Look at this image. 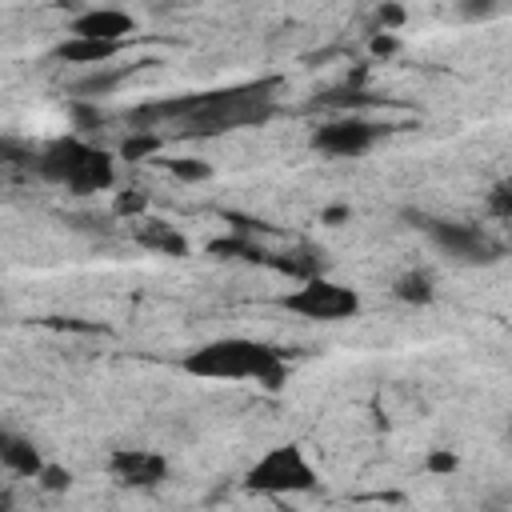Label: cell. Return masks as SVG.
<instances>
[{
    "mask_svg": "<svg viewBox=\"0 0 512 512\" xmlns=\"http://www.w3.org/2000/svg\"><path fill=\"white\" fill-rule=\"evenodd\" d=\"M276 88H280V76H264V80L228 84L212 92L152 100L128 112V132H156L160 124H172L180 140H200V136H224L236 128H260L276 112Z\"/></svg>",
    "mask_w": 512,
    "mask_h": 512,
    "instance_id": "6da1fadb",
    "label": "cell"
},
{
    "mask_svg": "<svg viewBox=\"0 0 512 512\" xmlns=\"http://www.w3.org/2000/svg\"><path fill=\"white\" fill-rule=\"evenodd\" d=\"M184 372L204 376V380H256L268 392H276L288 380L284 356L272 344L248 340V336H220V340L192 348L184 356Z\"/></svg>",
    "mask_w": 512,
    "mask_h": 512,
    "instance_id": "7a4b0ae2",
    "label": "cell"
},
{
    "mask_svg": "<svg viewBox=\"0 0 512 512\" xmlns=\"http://www.w3.org/2000/svg\"><path fill=\"white\" fill-rule=\"evenodd\" d=\"M32 172L48 184H60L76 196H92V192H104L116 184V160L112 152L80 140V136H60L52 144H44L36 152V164Z\"/></svg>",
    "mask_w": 512,
    "mask_h": 512,
    "instance_id": "3957f363",
    "label": "cell"
},
{
    "mask_svg": "<svg viewBox=\"0 0 512 512\" xmlns=\"http://www.w3.org/2000/svg\"><path fill=\"white\" fill-rule=\"evenodd\" d=\"M316 484L320 476L308 464L300 444H276L244 472V488L264 496H300V492H312Z\"/></svg>",
    "mask_w": 512,
    "mask_h": 512,
    "instance_id": "277c9868",
    "label": "cell"
},
{
    "mask_svg": "<svg viewBox=\"0 0 512 512\" xmlns=\"http://www.w3.org/2000/svg\"><path fill=\"white\" fill-rule=\"evenodd\" d=\"M288 312L304 316V320H320V324H336V320H352L360 312V292L348 284H336L328 276H316L308 284H300L296 292H288L280 300Z\"/></svg>",
    "mask_w": 512,
    "mask_h": 512,
    "instance_id": "5b68a950",
    "label": "cell"
},
{
    "mask_svg": "<svg viewBox=\"0 0 512 512\" xmlns=\"http://www.w3.org/2000/svg\"><path fill=\"white\" fill-rule=\"evenodd\" d=\"M380 136H384V128H380L376 120H364V116H356V112H344V116H336V120L316 124L312 136H308V144H312L316 152H324V156L348 160V156H364Z\"/></svg>",
    "mask_w": 512,
    "mask_h": 512,
    "instance_id": "8992f818",
    "label": "cell"
},
{
    "mask_svg": "<svg viewBox=\"0 0 512 512\" xmlns=\"http://www.w3.org/2000/svg\"><path fill=\"white\" fill-rule=\"evenodd\" d=\"M424 232L456 264H496L500 260V244L488 232H480L476 224H464V220H424Z\"/></svg>",
    "mask_w": 512,
    "mask_h": 512,
    "instance_id": "52a82bcc",
    "label": "cell"
},
{
    "mask_svg": "<svg viewBox=\"0 0 512 512\" xmlns=\"http://www.w3.org/2000/svg\"><path fill=\"white\" fill-rule=\"evenodd\" d=\"M108 472L120 488H156L168 480V460L152 448H116L108 456Z\"/></svg>",
    "mask_w": 512,
    "mask_h": 512,
    "instance_id": "ba28073f",
    "label": "cell"
},
{
    "mask_svg": "<svg viewBox=\"0 0 512 512\" xmlns=\"http://www.w3.org/2000/svg\"><path fill=\"white\" fill-rule=\"evenodd\" d=\"M128 32H136V16L124 8H84L68 20V36H84V40L124 44Z\"/></svg>",
    "mask_w": 512,
    "mask_h": 512,
    "instance_id": "9c48e42d",
    "label": "cell"
},
{
    "mask_svg": "<svg viewBox=\"0 0 512 512\" xmlns=\"http://www.w3.org/2000/svg\"><path fill=\"white\" fill-rule=\"evenodd\" d=\"M0 464L12 472V476H24V480H40V472H44V456H40V448L28 440V436H20V432H0Z\"/></svg>",
    "mask_w": 512,
    "mask_h": 512,
    "instance_id": "30bf717a",
    "label": "cell"
},
{
    "mask_svg": "<svg viewBox=\"0 0 512 512\" xmlns=\"http://www.w3.org/2000/svg\"><path fill=\"white\" fill-rule=\"evenodd\" d=\"M268 268H276L280 276H292V280H300V284H308V280H316V276H324V248H316V244H292L288 252H280V256H268Z\"/></svg>",
    "mask_w": 512,
    "mask_h": 512,
    "instance_id": "8fae6325",
    "label": "cell"
},
{
    "mask_svg": "<svg viewBox=\"0 0 512 512\" xmlns=\"http://www.w3.org/2000/svg\"><path fill=\"white\" fill-rule=\"evenodd\" d=\"M124 44H104V40H84V36H64L56 44V60L84 64V68H104Z\"/></svg>",
    "mask_w": 512,
    "mask_h": 512,
    "instance_id": "7c38bea8",
    "label": "cell"
},
{
    "mask_svg": "<svg viewBox=\"0 0 512 512\" xmlns=\"http://www.w3.org/2000/svg\"><path fill=\"white\" fill-rule=\"evenodd\" d=\"M136 240L148 248V252H160V256H188V240L180 236L176 224L168 220H148L136 228Z\"/></svg>",
    "mask_w": 512,
    "mask_h": 512,
    "instance_id": "4fadbf2b",
    "label": "cell"
},
{
    "mask_svg": "<svg viewBox=\"0 0 512 512\" xmlns=\"http://www.w3.org/2000/svg\"><path fill=\"white\" fill-rule=\"evenodd\" d=\"M212 256L220 260H248V264H268V252L256 244V236H244V232H232L224 240H212L208 244Z\"/></svg>",
    "mask_w": 512,
    "mask_h": 512,
    "instance_id": "5bb4252c",
    "label": "cell"
},
{
    "mask_svg": "<svg viewBox=\"0 0 512 512\" xmlns=\"http://www.w3.org/2000/svg\"><path fill=\"white\" fill-rule=\"evenodd\" d=\"M392 296L400 304H432L436 300V280L424 268H412V272H404V276L392 280Z\"/></svg>",
    "mask_w": 512,
    "mask_h": 512,
    "instance_id": "9a60e30c",
    "label": "cell"
},
{
    "mask_svg": "<svg viewBox=\"0 0 512 512\" xmlns=\"http://www.w3.org/2000/svg\"><path fill=\"white\" fill-rule=\"evenodd\" d=\"M124 76H128L124 68H92L88 76H80V80L72 84V96H76V100H92V104H96V96L116 92Z\"/></svg>",
    "mask_w": 512,
    "mask_h": 512,
    "instance_id": "2e32d148",
    "label": "cell"
},
{
    "mask_svg": "<svg viewBox=\"0 0 512 512\" xmlns=\"http://www.w3.org/2000/svg\"><path fill=\"white\" fill-rule=\"evenodd\" d=\"M160 148H164V136H160V132H128V136L120 140V160L140 164V160L156 156Z\"/></svg>",
    "mask_w": 512,
    "mask_h": 512,
    "instance_id": "e0dca14e",
    "label": "cell"
},
{
    "mask_svg": "<svg viewBox=\"0 0 512 512\" xmlns=\"http://www.w3.org/2000/svg\"><path fill=\"white\" fill-rule=\"evenodd\" d=\"M316 104H324V108H360V104H368V92L360 88V84H340V88H328L324 96H316Z\"/></svg>",
    "mask_w": 512,
    "mask_h": 512,
    "instance_id": "ac0fdd59",
    "label": "cell"
},
{
    "mask_svg": "<svg viewBox=\"0 0 512 512\" xmlns=\"http://www.w3.org/2000/svg\"><path fill=\"white\" fill-rule=\"evenodd\" d=\"M484 208H488V216H496V220H512V176H504V180H496V184L488 188Z\"/></svg>",
    "mask_w": 512,
    "mask_h": 512,
    "instance_id": "d6986e66",
    "label": "cell"
},
{
    "mask_svg": "<svg viewBox=\"0 0 512 512\" xmlns=\"http://www.w3.org/2000/svg\"><path fill=\"white\" fill-rule=\"evenodd\" d=\"M68 116H72V128H76V132H92V128H100V124L108 120L92 100H72V104H68Z\"/></svg>",
    "mask_w": 512,
    "mask_h": 512,
    "instance_id": "ffe728a7",
    "label": "cell"
},
{
    "mask_svg": "<svg viewBox=\"0 0 512 512\" xmlns=\"http://www.w3.org/2000/svg\"><path fill=\"white\" fill-rule=\"evenodd\" d=\"M456 468H460V456L452 448H432L424 456V472H432V476H452Z\"/></svg>",
    "mask_w": 512,
    "mask_h": 512,
    "instance_id": "44dd1931",
    "label": "cell"
},
{
    "mask_svg": "<svg viewBox=\"0 0 512 512\" xmlns=\"http://www.w3.org/2000/svg\"><path fill=\"white\" fill-rule=\"evenodd\" d=\"M144 208H148V196H144L140 188H124V192H116V204H112L116 216H128V220H132V216H140Z\"/></svg>",
    "mask_w": 512,
    "mask_h": 512,
    "instance_id": "7402d4cb",
    "label": "cell"
},
{
    "mask_svg": "<svg viewBox=\"0 0 512 512\" xmlns=\"http://www.w3.org/2000/svg\"><path fill=\"white\" fill-rule=\"evenodd\" d=\"M168 172H172L176 180H192V184L212 176V168H208L204 160H188V156H184V160H168Z\"/></svg>",
    "mask_w": 512,
    "mask_h": 512,
    "instance_id": "603a6c76",
    "label": "cell"
},
{
    "mask_svg": "<svg viewBox=\"0 0 512 512\" xmlns=\"http://www.w3.org/2000/svg\"><path fill=\"white\" fill-rule=\"evenodd\" d=\"M36 484H40L44 492H68V488H72V472L60 468V464H44V472H40Z\"/></svg>",
    "mask_w": 512,
    "mask_h": 512,
    "instance_id": "cb8c5ba5",
    "label": "cell"
},
{
    "mask_svg": "<svg viewBox=\"0 0 512 512\" xmlns=\"http://www.w3.org/2000/svg\"><path fill=\"white\" fill-rule=\"evenodd\" d=\"M376 24H380V32H396L404 24V8L400 4H380L376 8Z\"/></svg>",
    "mask_w": 512,
    "mask_h": 512,
    "instance_id": "d4e9b609",
    "label": "cell"
},
{
    "mask_svg": "<svg viewBox=\"0 0 512 512\" xmlns=\"http://www.w3.org/2000/svg\"><path fill=\"white\" fill-rule=\"evenodd\" d=\"M400 48L396 32H372V56H392Z\"/></svg>",
    "mask_w": 512,
    "mask_h": 512,
    "instance_id": "484cf974",
    "label": "cell"
},
{
    "mask_svg": "<svg viewBox=\"0 0 512 512\" xmlns=\"http://www.w3.org/2000/svg\"><path fill=\"white\" fill-rule=\"evenodd\" d=\"M348 216H352V212H348L344 204H332V208H324V212H320V220H324V224H340V220H348Z\"/></svg>",
    "mask_w": 512,
    "mask_h": 512,
    "instance_id": "4316f807",
    "label": "cell"
},
{
    "mask_svg": "<svg viewBox=\"0 0 512 512\" xmlns=\"http://www.w3.org/2000/svg\"><path fill=\"white\" fill-rule=\"evenodd\" d=\"M492 12V4H468L464 8V16H488Z\"/></svg>",
    "mask_w": 512,
    "mask_h": 512,
    "instance_id": "83f0119b",
    "label": "cell"
},
{
    "mask_svg": "<svg viewBox=\"0 0 512 512\" xmlns=\"http://www.w3.org/2000/svg\"><path fill=\"white\" fill-rule=\"evenodd\" d=\"M12 504H16V496H12V488H4L0 492V512H12Z\"/></svg>",
    "mask_w": 512,
    "mask_h": 512,
    "instance_id": "f1b7e54d",
    "label": "cell"
},
{
    "mask_svg": "<svg viewBox=\"0 0 512 512\" xmlns=\"http://www.w3.org/2000/svg\"><path fill=\"white\" fill-rule=\"evenodd\" d=\"M484 512H504V508H484Z\"/></svg>",
    "mask_w": 512,
    "mask_h": 512,
    "instance_id": "f546056e",
    "label": "cell"
},
{
    "mask_svg": "<svg viewBox=\"0 0 512 512\" xmlns=\"http://www.w3.org/2000/svg\"><path fill=\"white\" fill-rule=\"evenodd\" d=\"M508 436H512V424H508Z\"/></svg>",
    "mask_w": 512,
    "mask_h": 512,
    "instance_id": "4dcf8cb0",
    "label": "cell"
}]
</instances>
